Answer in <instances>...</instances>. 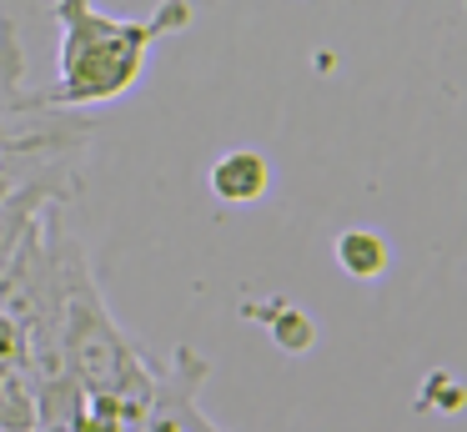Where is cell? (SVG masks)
I'll use <instances>...</instances> for the list:
<instances>
[{
	"mask_svg": "<svg viewBox=\"0 0 467 432\" xmlns=\"http://www.w3.org/2000/svg\"><path fill=\"white\" fill-rule=\"evenodd\" d=\"M66 362H71V377L86 387V397H121L141 407L151 402L156 362L111 317L96 287L91 257L76 237H66Z\"/></svg>",
	"mask_w": 467,
	"mask_h": 432,
	"instance_id": "cell-2",
	"label": "cell"
},
{
	"mask_svg": "<svg viewBox=\"0 0 467 432\" xmlns=\"http://www.w3.org/2000/svg\"><path fill=\"white\" fill-rule=\"evenodd\" d=\"M212 191L216 201H226V206H246V201H262L266 196V181H272V171H266V161L256 156V151H226L222 161L212 166Z\"/></svg>",
	"mask_w": 467,
	"mask_h": 432,
	"instance_id": "cell-5",
	"label": "cell"
},
{
	"mask_svg": "<svg viewBox=\"0 0 467 432\" xmlns=\"http://www.w3.org/2000/svg\"><path fill=\"white\" fill-rule=\"evenodd\" d=\"M212 362L196 357L192 347H176L166 367H156L151 402H146V432H216L212 422L196 412V392H202Z\"/></svg>",
	"mask_w": 467,
	"mask_h": 432,
	"instance_id": "cell-4",
	"label": "cell"
},
{
	"mask_svg": "<svg viewBox=\"0 0 467 432\" xmlns=\"http://www.w3.org/2000/svg\"><path fill=\"white\" fill-rule=\"evenodd\" d=\"M332 251H337V267H342L347 277H357V281H372V277H382V271H387V241L377 237V231L352 227V231L337 237Z\"/></svg>",
	"mask_w": 467,
	"mask_h": 432,
	"instance_id": "cell-6",
	"label": "cell"
},
{
	"mask_svg": "<svg viewBox=\"0 0 467 432\" xmlns=\"http://www.w3.org/2000/svg\"><path fill=\"white\" fill-rule=\"evenodd\" d=\"M246 317H262L272 327V342L282 352H306L317 342V321L306 311H296L292 301H272V307H246Z\"/></svg>",
	"mask_w": 467,
	"mask_h": 432,
	"instance_id": "cell-7",
	"label": "cell"
},
{
	"mask_svg": "<svg viewBox=\"0 0 467 432\" xmlns=\"http://www.w3.org/2000/svg\"><path fill=\"white\" fill-rule=\"evenodd\" d=\"M96 121L26 86V50L11 16H0V161L21 151H86Z\"/></svg>",
	"mask_w": 467,
	"mask_h": 432,
	"instance_id": "cell-3",
	"label": "cell"
},
{
	"mask_svg": "<svg viewBox=\"0 0 467 432\" xmlns=\"http://www.w3.org/2000/svg\"><path fill=\"white\" fill-rule=\"evenodd\" d=\"M192 0H156L151 16H106L96 0H51V20L61 30V80L51 96L61 106H101L116 100L141 80L146 50L156 40L192 26Z\"/></svg>",
	"mask_w": 467,
	"mask_h": 432,
	"instance_id": "cell-1",
	"label": "cell"
}]
</instances>
